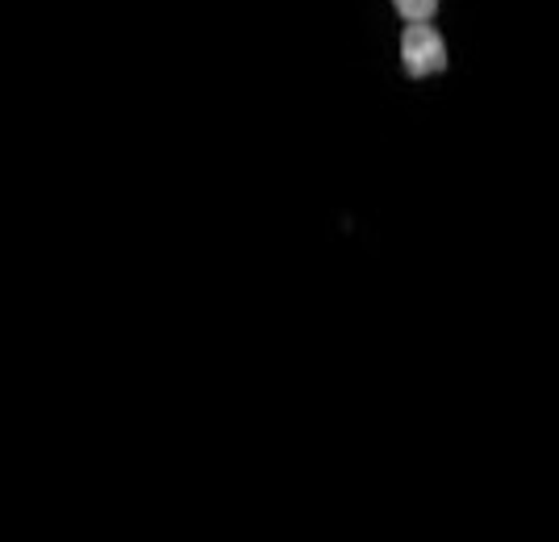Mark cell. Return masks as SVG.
Listing matches in <instances>:
<instances>
[{
    "label": "cell",
    "instance_id": "obj_1",
    "mask_svg": "<svg viewBox=\"0 0 559 542\" xmlns=\"http://www.w3.org/2000/svg\"><path fill=\"white\" fill-rule=\"evenodd\" d=\"M396 59H401V71H405L414 84L439 80V75L451 68L447 34L435 22H405L401 43H396Z\"/></svg>",
    "mask_w": 559,
    "mask_h": 542
},
{
    "label": "cell",
    "instance_id": "obj_2",
    "mask_svg": "<svg viewBox=\"0 0 559 542\" xmlns=\"http://www.w3.org/2000/svg\"><path fill=\"white\" fill-rule=\"evenodd\" d=\"M439 4H443V0H393V9L401 22H435Z\"/></svg>",
    "mask_w": 559,
    "mask_h": 542
}]
</instances>
